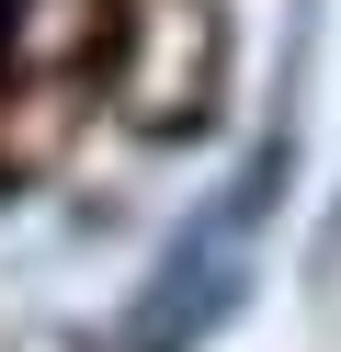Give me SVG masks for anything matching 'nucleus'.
Segmentation results:
<instances>
[{"instance_id": "f257e3e1", "label": "nucleus", "mask_w": 341, "mask_h": 352, "mask_svg": "<svg viewBox=\"0 0 341 352\" xmlns=\"http://www.w3.org/2000/svg\"><path fill=\"white\" fill-rule=\"evenodd\" d=\"M262 193H273V182H239V205H216L205 228H182L171 273L148 284V307H136V329H125L136 352H182L227 296H239V239H250V216H262Z\"/></svg>"}, {"instance_id": "f03ea898", "label": "nucleus", "mask_w": 341, "mask_h": 352, "mask_svg": "<svg viewBox=\"0 0 341 352\" xmlns=\"http://www.w3.org/2000/svg\"><path fill=\"white\" fill-rule=\"evenodd\" d=\"M12 12H23V0H0V34H12Z\"/></svg>"}]
</instances>
